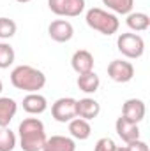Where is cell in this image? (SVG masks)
<instances>
[{
    "mask_svg": "<svg viewBox=\"0 0 150 151\" xmlns=\"http://www.w3.org/2000/svg\"><path fill=\"white\" fill-rule=\"evenodd\" d=\"M20 132V148L23 151H42L46 142L44 123L37 118H27L18 127Z\"/></svg>",
    "mask_w": 150,
    "mask_h": 151,
    "instance_id": "cell-1",
    "label": "cell"
},
{
    "mask_svg": "<svg viewBox=\"0 0 150 151\" xmlns=\"http://www.w3.org/2000/svg\"><path fill=\"white\" fill-rule=\"evenodd\" d=\"M11 83L16 90L27 93H37L46 84V76L42 70L30 65H18L11 72Z\"/></svg>",
    "mask_w": 150,
    "mask_h": 151,
    "instance_id": "cell-2",
    "label": "cell"
},
{
    "mask_svg": "<svg viewBox=\"0 0 150 151\" xmlns=\"http://www.w3.org/2000/svg\"><path fill=\"white\" fill-rule=\"evenodd\" d=\"M85 19H87V25L92 30H95V32H99L103 35H113V34H117V30L120 27L118 18L113 12H108V11H104L101 7L88 9Z\"/></svg>",
    "mask_w": 150,
    "mask_h": 151,
    "instance_id": "cell-3",
    "label": "cell"
},
{
    "mask_svg": "<svg viewBox=\"0 0 150 151\" xmlns=\"http://www.w3.org/2000/svg\"><path fill=\"white\" fill-rule=\"evenodd\" d=\"M117 47L125 58L136 60V58H141L145 53V40L138 34H131V32L120 34L117 39Z\"/></svg>",
    "mask_w": 150,
    "mask_h": 151,
    "instance_id": "cell-4",
    "label": "cell"
},
{
    "mask_svg": "<svg viewBox=\"0 0 150 151\" xmlns=\"http://www.w3.org/2000/svg\"><path fill=\"white\" fill-rule=\"evenodd\" d=\"M51 116L58 123H69L76 118V100L71 97H62L51 106Z\"/></svg>",
    "mask_w": 150,
    "mask_h": 151,
    "instance_id": "cell-5",
    "label": "cell"
},
{
    "mask_svg": "<svg viewBox=\"0 0 150 151\" xmlns=\"http://www.w3.org/2000/svg\"><path fill=\"white\" fill-rule=\"evenodd\" d=\"M108 76L115 83H129L134 77V67L125 60H113L108 65Z\"/></svg>",
    "mask_w": 150,
    "mask_h": 151,
    "instance_id": "cell-6",
    "label": "cell"
},
{
    "mask_svg": "<svg viewBox=\"0 0 150 151\" xmlns=\"http://www.w3.org/2000/svg\"><path fill=\"white\" fill-rule=\"evenodd\" d=\"M48 34L55 42H69L74 35V28L67 19H55L50 23Z\"/></svg>",
    "mask_w": 150,
    "mask_h": 151,
    "instance_id": "cell-7",
    "label": "cell"
},
{
    "mask_svg": "<svg viewBox=\"0 0 150 151\" xmlns=\"http://www.w3.org/2000/svg\"><path fill=\"white\" fill-rule=\"evenodd\" d=\"M145 113H147V107L141 99H129L122 106V116L133 123H140L145 118Z\"/></svg>",
    "mask_w": 150,
    "mask_h": 151,
    "instance_id": "cell-8",
    "label": "cell"
},
{
    "mask_svg": "<svg viewBox=\"0 0 150 151\" xmlns=\"http://www.w3.org/2000/svg\"><path fill=\"white\" fill-rule=\"evenodd\" d=\"M115 130H117L118 137H120L125 144H129V142L140 139V127H138V123H133V121L125 119L124 116H120V118L117 119Z\"/></svg>",
    "mask_w": 150,
    "mask_h": 151,
    "instance_id": "cell-9",
    "label": "cell"
},
{
    "mask_svg": "<svg viewBox=\"0 0 150 151\" xmlns=\"http://www.w3.org/2000/svg\"><path fill=\"white\" fill-rule=\"evenodd\" d=\"M99 113H101V104L95 99L85 97V99L76 100V116L78 118H83V119L90 121V119L97 118Z\"/></svg>",
    "mask_w": 150,
    "mask_h": 151,
    "instance_id": "cell-10",
    "label": "cell"
},
{
    "mask_svg": "<svg viewBox=\"0 0 150 151\" xmlns=\"http://www.w3.org/2000/svg\"><path fill=\"white\" fill-rule=\"evenodd\" d=\"M71 65H73V69L78 76L92 72L94 70V56L87 49H78L71 58Z\"/></svg>",
    "mask_w": 150,
    "mask_h": 151,
    "instance_id": "cell-11",
    "label": "cell"
},
{
    "mask_svg": "<svg viewBox=\"0 0 150 151\" xmlns=\"http://www.w3.org/2000/svg\"><path fill=\"white\" fill-rule=\"evenodd\" d=\"M42 151H76V142L74 139L66 135H51L46 139Z\"/></svg>",
    "mask_w": 150,
    "mask_h": 151,
    "instance_id": "cell-12",
    "label": "cell"
},
{
    "mask_svg": "<svg viewBox=\"0 0 150 151\" xmlns=\"http://www.w3.org/2000/svg\"><path fill=\"white\" fill-rule=\"evenodd\" d=\"M23 109L28 114H42L48 109V100L41 93H28L23 99Z\"/></svg>",
    "mask_w": 150,
    "mask_h": 151,
    "instance_id": "cell-13",
    "label": "cell"
},
{
    "mask_svg": "<svg viewBox=\"0 0 150 151\" xmlns=\"http://www.w3.org/2000/svg\"><path fill=\"white\" fill-rule=\"evenodd\" d=\"M18 113V104L14 99L9 97H0V128L9 127L12 118Z\"/></svg>",
    "mask_w": 150,
    "mask_h": 151,
    "instance_id": "cell-14",
    "label": "cell"
},
{
    "mask_svg": "<svg viewBox=\"0 0 150 151\" xmlns=\"http://www.w3.org/2000/svg\"><path fill=\"white\" fill-rule=\"evenodd\" d=\"M69 134H71L73 139L85 141V139L90 137V134H92V127H90V123H88L87 119L76 116L74 119L69 121Z\"/></svg>",
    "mask_w": 150,
    "mask_h": 151,
    "instance_id": "cell-15",
    "label": "cell"
},
{
    "mask_svg": "<svg viewBox=\"0 0 150 151\" xmlns=\"http://www.w3.org/2000/svg\"><path fill=\"white\" fill-rule=\"evenodd\" d=\"M76 84H78V88H79L83 93H95V91L99 90V86H101V79H99V76L92 70V72L78 76Z\"/></svg>",
    "mask_w": 150,
    "mask_h": 151,
    "instance_id": "cell-16",
    "label": "cell"
},
{
    "mask_svg": "<svg viewBox=\"0 0 150 151\" xmlns=\"http://www.w3.org/2000/svg\"><path fill=\"white\" fill-rule=\"evenodd\" d=\"M125 23L134 32H145V30H149V27H150V18H149V14H145V12H129Z\"/></svg>",
    "mask_w": 150,
    "mask_h": 151,
    "instance_id": "cell-17",
    "label": "cell"
},
{
    "mask_svg": "<svg viewBox=\"0 0 150 151\" xmlns=\"http://www.w3.org/2000/svg\"><path fill=\"white\" fill-rule=\"evenodd\" d=\"M103 4L117 14H129L134 7V0H103Z\"/></svg>",
    "mask_w": 150,
    "mask_h": 151,
    "instance_id": "cell-18",
    "label": "cell"
},
{
    "mask_svg": "<svg viewBox=\"0 0 150 151\" xmlns=\"http://www.w3.org/2000/svg\"><path fill=\"white\" fill-rule=\"evenodd\" d=\"M14 58H16V53L12 46L7 42H0V69H9L14 63Z\"/></svg>",
    "mask_w": 150,
    "mask_h": 151,
    "instance_id": "cell-19",
    "label": "cell"
},
{
    "mask_svg": "<svg viewBox=\"0 0 150 151\" xmlns=\"http://www.w3.org/2000/svg\"><path fill=\"white\" fill-rule=\"evenodd\" d=\"M16 146V135L11 128H0V151H12Z\"/></svg>",
    "mask_w": 150,
    "mask_h": 151,
    "instance_id": "cell-20",
    "label": "cell"
},
{
    "mask_svg": "<svg viewBox=\"0 0 150 151\" xmlns=\"http://www.w3.org/2000/svg\"><path fill=\"white\" fill-rule=\"evenodd\" d=\"M85 11V0H66L64 16L66 18H76Z\"/></svg>",
    "mask_w": 150,
    "mask_h": 151,
    "instance_id": "cell-21",
    "label": "cell"
},
{
    "mask_svg": "<svg viewBox=\"0 0 150 151\" xmlns=\"http://www.w3.org/2000/svg\"><path fill=\"white\" fill-rule=\"evenodd\" d=\"M16 30H18V27L11 18H0V39L5 40V39L14 37Z\"/></svg>",
    "mask_w": 150,
    "mask_h": 151,
    "instance_id": "cell-22",
    "label": "cell"
},
{
    "mask_svg": "<svg viewBox=\"0 0 150 151\" xmlns=\"http://www.w3.org/2000/svg\"><path fill=\"white\" fill-rule=\"evenodd\" d=\"M115 150H117V144L110 137H101L95 142V148H94V151H115Z\"/></svg>",
    "mask_w": 150,
    "mask_h": 151,
    "instance_id": "cell-23",
    "label": "cell"
},
{
    "mask_svg": "<svg viewBox=\"0 0 150 151\" xmlns=\"http://www.w3.org/2000/svg\"><path fill=\"white\" fill-rule=\"evenodd\" d=\"M48 7L53 14L57 16H64V9H66V0H48Z\"/></svg>",
    "mask_w": 150,
    "mask_h": 151,
    "instance_id": "cell-24",
    "label": "cell"
},
{
    "mask_svg": "<svg viewBox=\"0 0 150 151\" xmlns=\"http://www.w3.org/2000/svg\"><path fill=\"white\" fill-rule=\"evenodd\" d=\"M125 150L127 151H150L149 146H147V142L141 141V139H136V141L129 142V144L125 146Z\"/></svg>",
    "mask_w": 150,
    "mask_h": 151,
    "instance_id": "cell-25",
    "label": "cell"
},
{
    "mask_svg": "<svg viewBox=\"0 0 150 151\" xmlns=\"http://www.w3.org/2000/svg\"><path fill=\"white\" fill-rule=\"evenodd\" d=\"M115 151H127V150H125V146H122V148H118V146H117V150H115Z\"/></svg>",
    "mask_w": 150,
    "mask_h": 151,
    "instance_id": "cell-26",
    "label": "cell"
},
{
    "mask_svg": "<svg viewBox=\"0 0 150 151\" xmlns=\"http://www.w3.org/2000/svg\"><path fill=\"white\" fill-rule=\"evenodd\" d=\"M2 90H4V83H2V79H0V93H2Z\"/></svg>",
    "mask_w": 150,
    "mask_h": 151,
    "instance_id": "cell-27",
    "label": "cell"
},
{
    "mask_svg": "<svg viewBox=\"0 0 150 151\" xmlns=\"http://www.w3.org/2000/svg\"><path fill=\"white\" fill-rule=\"evenodd\" d=\"M16 2H20V4H27V2H30V0H16Z\"/></svg>",
    "mask_w": 150,
    "mask_h": 151,
    "instance_id": "cell-28",
    "label": "cell"
}]
</instances>
